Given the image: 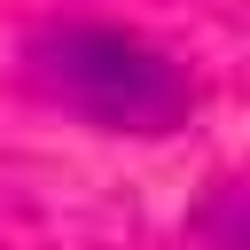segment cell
Segmentation results:
<instances>
[{"label": "cell", "instance_id": "cell-1", "mask_svg": "<svg viewBox=\"0 0 250 250\" xmlns=\"http://www.w3.org/2000/svg\"><path fill=\"white\" fill-rule=\"evenodd\" d=\"M23 78L102 133H180L195 109V78L117 23H47L23 39Z\"/></svg>", "mask_w": 250, "mask_h": 250}]
</instances>
